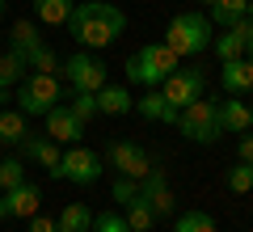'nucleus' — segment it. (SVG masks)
<instances>
[{"label": "nucleus", "mask_w": 253, "mask_h": 232, "mask_svg": "<svg viewBox=\"0 0 253 232\" xmlns=\"http://www.w3.org/2000/svg\"><path fill=\"white\" fill-rule=\"evenodd\" d=\"M26 72H30L26 55L9 46V51L0 55V89H13V85H21V81H26Z\"/></svg>", "instance_id": "obj_21"}, {"label": "nucleus", "mask_w": 253, "mask_h": 232, "mask_svg": "<svg viewBox=\"0 0 253 232\" xmlns=\"http://www.w3.org/2000/svg\"><path fill=\"white\" fill-rule=\"evenodd\" d=\"M101 156L93 148H81V143H72V148L59 156V182H76V186H93V182H101Z\"/></svg>", "instance_id": "obj_7"}, {"label": "nucleus", "mask_w": 253, "mask_h": 232, "mask_svg": "<svg viewBox=\"0 0 253 232\" xmlns=\"http://www.w3.org/2000/svg\"><path fill=\"white\" fill-rule=\"evenodd\" d=\"M173 232H215V220H211V211H181L177 224H173Z\"/></svg>", "instance_id": "obj_26"}, {"label": "nucleus", "mask_w": 253, "mask_h": 232, "mask_svg": "<svg viewBox=\"0 0 253 232\" xmlns=\"http://www.w3.org/2000/svg\"><path fill=\"white\" fill-rule=\"evenodd\" d=\"M219 85H224L228 97H249L253 93V63L245 59H224L219 63Z\"/></svg>", "instance_id": "obj_13"}, {"label": "nucleus", "mask_w": 253, "mask_h": 232, "mask_svg": "<svg viewBox=\"0 0 253 232\" xmlns=\"http://www.w3.org/2000/svg\"><path fill=\"white\" fill-rule=\"evenodd\" d=\"M249 127H253V106L245 97H224V101H219V131L245 135Z\"/></svg>", "instance_id": "obj_16"}, {"label": "nucleus", "mask_w": 253, "mask_h": 232, "mask_svg": "<svg viewBox=\"0 0 253 232\" xmlns=\"http://www.w3.org/2000/svg\"><path fill=\"white\" fill-rule=\"evenodd\" d=\"M228 190H232V194H249L253 190V165L236 161L232 169H228Z\"/></svg>", "instance_id": "obj_30"}, {"label": "nucleus", "mask_w": 253, "mask_h": 232, "mask_svg": "<svg viewBox=\"0 0 253 232\" xmlns=\"http://www.w3.org/2000/svg\"><path fill=\"white\" fill-rule=\"evenodd\" d=\"M110 194H114V203H118V207H126L131 198L139 194V182H135V178H114V186H110Z\"/></svg>", "instance_id": "obj_32"}, {"label": "nucleus", "mask_w": 253, "mask_h": 232, "mask_svg": "<svg viewBox=\"0 0 253 232\" xmlns=\"http://www.w3.org/2000/svg\"><path fill=\"white\" fill-rule=\"evenodd\" d=\"M30 232H59V224L51 215H30Z\"/></svg>", "instance_id": "obj_34"}, {"label": "nucleus", "mask_w": 253, "mask_h": 232, "mask_svg": "<svg viewBox=\"0 0 253 232\" xmlns=\"http://www.w3.org/2000/svg\"><path fill=\"white\" fill-rule=\"evenodd\" d=\"M0 220H9V207H4V194H0Z\"/></svg>", "instance_id": "obj_35"}, {"label": "nucleus", "mask_w": 253, "mask_h": 232, "mask_svg": "<svg viewBox=\"0 0 253 232\" xmlns=\"http://www.w3.org/2000/svg\"><path fill=\"white\" fill-rule=\"evenodd\" d=\"M26 63H30V72H51V76L59 72V55H55V51H51L46 43H38L34 51L26 55Z\"/></svg>", "instance_id": "obj_29"}, {"label": "nucleus", "mask_w": 253, "mask_h": 232, "mask_svg": "<svg viewBox=\"0 0 253 232\" xmlns=\"http://www.w3.org/2000/svg\"><path fill=\"white\" fill-rule=\"evenodd\" d=\"M245 4H249V0H211V26L228 30V26H236V21H245Z\"/></svg>", "instance_id": "obj_23"}, {"label": "nucleus", "mask_w": 253, "mask_h": 232, "mask_svg": "<svg viewBox=\"0 0 253 232\" xmlns=\"http://www.w3.org/2000/svg\"><path fill=\"white\" fill-rule=\"evenodd\" d=\"M4 207H9V220H30V215H38V207H42V190H38L34 182H21V186L4 190Z\"/></svg>", "instance_id": "obj_15"}, {"label": "nucleus", "mask_w": 253, "mask_h": 232, "mask_svg": "<svg viewBox=\"0 0 253 232\" xmlns=\"http://www.w3.org/2000/svg\"><path fill=\"white\" fill-rule=\"evenodd\" d=\"M42 131H46V139H55L59 148H72V143H81L84 123L72 114V106H68V101H59V106H51V110L42 114Z\"/></svg>", "instance_id": "obj_10"}, {"label": "nucleus", "mask_w": 253, "mask_h": 232, "mask_svg": "<svg viewBox=\"0 0 253 232\" xmlns=\"http://www.w3.org/2000/svg\"><path fill=\"white\" fill-rule=\"evenodd\" d=\"M68 30H72V38L81 46L101 51V46L118 43V34L126 30V13L118 4H110V0H81L72 9V17H68Z\"/></svg>", "instance_id": "obj_1"}, {"label": "nucleus", "mask_w": 253, "mask_h": 232, "mask_svg": "<svg viewBox=\"0 0 253 232\" xmlns=\"http://www.w3.org/2000/svg\"><path fill=\"white\" fill-rule=\"evenodd\" d=\"M106 161H110V169H118V178H135V182H144L148 169H152L148 152L139 148L135 139H114L106 148Z\"/></svg>", "instance_id": "obj_9"}, {"label": "nucleus", "mask_w": 253, "mask_h": 232, "mask_svg": "<svg viewBox=\"0 0 253 232\" xmlns=\"http://www.w3.org/2000/svg\"><path fill=\"white\" fill-rule=\"evenodd\" d=\"M236 161H245V165H253V131H245L241 139H236Z\"/></svg>", "instance_id": "obj_33"}, {"label": "nucleus", "mask_w": 253, "mask_h": 232, "mask_svg": "<svg viewBox=\"0 0 253 232\" xmlns=\"http://www.w3.org/2000/svg\"><path fill=\"white\" fill-rule=\"evenodd\" d=\"M17 148L26 152V161L42 165V169L51 173L55 182H59V156H63V148H59V143H55V139H46V135H34V131H30L26 139L17 143Z\"/></svg>", "instance_id": "obj_12"}, {"label": "nucleus", "mask_w": 253, "mask_h": 232, "mask_svg": "<svg viewBox=\"0 0 253 232\" xmlns=\"http://www.w3.org/2000/svg\"><path fill=\"white\" fill-rule=\"evenodd\" d=\"M89 232H131V228H126L123 211H101V215H93V228Z\"/></svg>", "instance_id": "obj_31"}, {"label": "nucleus", "mask_w": 253, "mask_h": 232, "mask_svg": "<svg viewBox=\"0 0 253 232\" xmlns=\"http://www.w3.org/2000/svg\"><path fill=\"white\" fill-rule=\"evenodd\" d=\"M68 106H72V114L81 118V123H89V118H97V93H84V89H72L68 93Z\"/></svg>", "instance_id": "obj_27"}, {"label": "nucleus", "mask_w": 253, "mask_h": 232, "mask_svg": "<svg viewBox=\"0 0 253 232\" xmlns=\"http://www.w3.org/2000/svg\"><path fill=\"white\" fill-rule=\"evenodd\" d=\"M173 127H177L190 143H215L219 135H224L219 131V101L215 97H199V101H190V106H181Z\"/></svg>", "instance_id": "obj_5"}, {"label": "nucleus", "mask_w": 253, "mask_h": 232, "mask_svg": "<svg viewBox=\"0 0 253 232\" xmlns=\"http://www.w3.org/2000/svg\"><path fill=\"white\" fill-rule=\"evenodd\" d=\"M59 68H63V76H68V85H72V89L97 93L101 85H110V72H106V63H101L97 55H89V51H72L68 59L59 63Z\"/></svg>", "instance_id": "obj_6"}, {"label": "nucleus", "mask_w": 253, "mask_h": 232, "mask_svg": "<svg viewBox=\"0 0 253 232\" xmlns=\"http://www.w3.org/2000/svg\"><path fill=\"white\" fill-rule=\"evenodd\" d=\"M0 26H4V0H0Z\"/></svg>", "instance_id": "obj_38"}, {"label": "nucleus", "mask_w": 253, "mask_h": 232, "mask_svg": "<svg viewBox=\"0 0 253 232\" xmlns=\"http://www.w3.org/2000/svg\"><path fill=\"white\" fill-rule=\"evenodd\" d=\"M123 220H126V228H131V232H148V228L156 224V211H152V207L144 203V194H135L131 203H126Z\"/></svg>", "instance_id": "obj_24"}, {"label": "nucleus", "mask_w": 253, "mask_h": 232, "mask_svg": "<svg viewBox=\"0 0 253 232\" xmlns=\"http://www.w3.org/2000/svg\"><path fill=\"white\" fill-rule=\"evenodd\" d=\"M203 4H211V0H203Z\"/></svg>", "instance_id": "obj_40"}, {"label": "nucleus", "mask_w": 253, "mask_h": 232, "mask_svg": "<svg viewBox=\"0 0 253 232\" xmlns=\"http://www.w3.org/2000/svg\"><path fill=\"white\" fill-rule=\"evenodd\" d=\"M126 81L131 85H144V89H161L169 81L173 72H177V55L169 51L165 43H144L131 59H126Z\"/></svg>", "instance_id": "obj_2"}, {"label": "nucleus", "mask_w": 253, "mask_h": 232, "mask_svg": "<svg viewBox=\"0 0 253 232\" xmlns=\"http://www.w3.org/2000/svg\"><path fill=\"white\" fill-rule=\"evenodd\" d=\"M165 46H169L177 59H190V55H203L211 46V17L207 13H177L165 30Z\"/></svg>", "instance_id": "obj_3"}, {"label": "nucleus", "mask_w": 253, "mask_h": 232, "mask_svg": "<svg viewBox=\"0 0 253 232\" xmlns=\"http://www.w3.org/2000/svg\"><path fill=\"white\" fill-rule=\"evenodd\" d=\"M38 43H42V34H38V26H34V21H13V30H9V46H13V51L30 55Z\"/></svg>", "instance_id": "obj_25"}, {"label": "nucleus", "mask_w": 253, "mask_h": 232, "mask_svg": "<svg viewBox=\"0 0 253 232\" xmlns=\"http://www.w3.org/2000/svg\"><path fill=\"white\" fill-rule=\"evenodd\" d=\"M0 156H4V143H0Z\"/></svg>", "instance_id": "obj_39"}, {"label": "nucleus", "mask_w": 253, "mask_h": 232, "mask_svg": "<svg viewBox=\"0 0 253 232\" xmlns=\"http://www.w3.org/2000/svg\"><path fill=\"white\" fill-rule=\"evenodd\" d=\"M203 89H207V72H203L199 63H190V68H177V72L169 76V81L161 85L165 101H169L173 110L190 106V101H199V97H203Z\"/></svg>", "instance_id": "obj_8"}, {"label": "nucleus", "mask_w": 253, "mask_h": 232, "mask_svg": "<svg viewBox=\"0 0 253 232\" xmlns=\"http://www.w3.org/2000/svg\"><path fill=\"white\" fill-rule=\"evenodd\" d=\"M55 224H59V232H89V228H93V211H89L84 203H68Z\"/></svg>", "instance_id": "obj_22"}, {"label": "nucleus", "mask_w": 253, "mask_h": 232, "mask_svg": "<svg viewBox=\"0 0 253 232\" xmlns=\"http://www.w3.org/2000/svg\"><path fill=\"white\" fill-rule=\"evenodd\" d=\"M245 59H249V63H253V38H249V46H245Z\"/></svg>", "instance_id": "obj_37"}, {"label": "nucleus", "mask_w": 253, "mask_h": 232, "mask_svg": "<svg viewBox=\"0 0 253 232\" xmlns=\"http://www.w3.org/2000/svg\"><path fill=\"white\" fill-rule=\"evenodd\" d=\"M97 110H101L106 118L131 114V110H135V97H131L126 85H101V89H97Z\"/></svg>", "instance_id": "obj_18"}, {"label": "nucleus", "mask_w": 253, "mask_h": 232, "mask_svg": "<svg viewBox=\"0 0 253 232\" xmlns=\"http://www.w3.org/2000/svg\"><path fill=\"white\" fill-rule=\"evenodd\" d=\"M245 21H253V0H249V4H245Z\"/></svg>", "instance_id": "obj_36"}, {"label": "nucleus", "mask_w": 253, "mask_h": 232, "mask_svg": "<svg viewBox=\"0 0 253 232\" xmlns=\"http://www.w3.org/2000/svg\"><path fill=\"white\" fill-rule=\"evenodd\" d=\"M26 182V161L21 156H0V190H13Z\"/></svg>", "instance_id": "obj_28"}, {"label": "nucleus", "mask_w": 253, "mask_h": 232, "mask_svg": "<svg viewBox=\"0 0 253 232\" xmlns=\"http://www.w3.org/2000/svg\"><path fill=\"white\" fill-rule=\"evenodd\" d=\"M26 135H30V118L17 106H4L0 110V143H21Z\"/></svg>", "instance_id": "obj_19"}, {"label": "nucleus", "mask_w": 253, "mask_h": 232, "mask_svg": "<svg viewBox=\"0 0 253 232\" xmlns=\"http://www.w3.org/2000/svg\"><path fill=\"white\" fill-rule=\"evenodd\" d=\"M249 38H253V21H236V26H228L219 38H211V51H215L219 63L224 59H241L245 46H249Z\"/></svg>", "instance_id": "obj_14"}, {"label": "nucleus", "mask_w": 253, "mask_h": 232, "mask_svg": "<svg viewBox=\"0 0 253 232\" xmlns=\"http://www.w3.org/2000/svg\"><path fill=\"white\" fill-rule=\"evenodd\" d=\"M63 97H68V89H63L59 76H51V72H26V81L13 93V101H17V110L26 118H42L46 110L59 106Z\"/></svg>", "instance_id": "obj_4"}, {"label": "nucleus", "mask_w": 253, "mask_h": 232, "mask_svg": "<svg viewBox=\"0 0 253 232\" xmlns=\"http://www.w3.org/2000/svg\"><path fill=\"white\" fill-rule=\"evenodd\" d=\"M135 114H139V118H148V123H165V127L177 123V110L165 101V93H161V89H144V97H135Z\"/></svg>", "instance_id": "obj_17"}, {"label": "nucleus", "mask_w": 253, "mask_h": 232, "mask_svg": "<svg viewBox=\"0 0 253 232\" xmlns=\"http://www.w3.org/2000/svg\"><path fill=\"white\" fill-rule=\"evenodd\" d=\"M72 9H76V0H34V17L42 26H68Z\"/></svg>", "instance_id": "obj_20"}, {"label": "nucleus", "mask_w": 253, "mask_h": 232, "mask_svg": "<svg viewBox=\"0 0 253 232\" xmlns=\"http://www.w3.org/2000/svg\"><path fill=\"white\" fill-rule=\"evenodd\" d=\"M139 194H144V203L156 211V220H165V215H177V198H173V190H169L165 169H148V178L139 182Z\"/></svg>", "instance_id": "obj_11"}]
</instances>
